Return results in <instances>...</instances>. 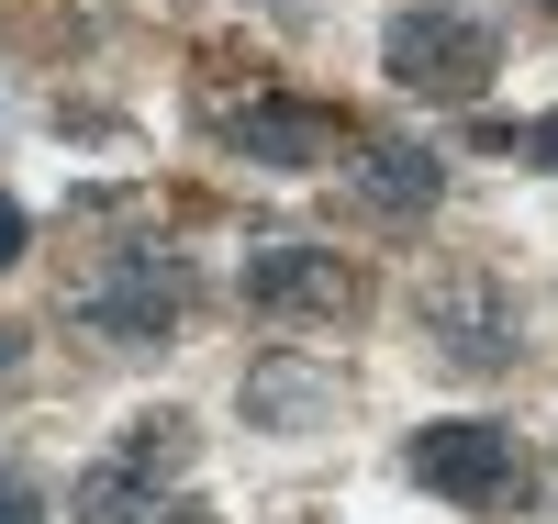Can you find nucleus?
I'll return each mask as SVG.
<instances>
[{
    "mask_svg": "<svg viewBox=\"0 0 558 524\" xmlns=\"http://www.w3.org/2000/svg\"><path fill=\"white\" fill-rule=\"evenodd\" d=\"M492 23L481 12H402L391 45H380V68L413 89V101H481V78H492Z\"/></svg>",
    "mask_w": 558,
    "mask_h": 524,
    "instance_id": "1",
    "label": "nucleus"
},
{
    "mask_svg": "<svg viewBox=\"0 0 558 524\" xmlns=\"http://www.w3.org/2000/svg\"><path fill=\"white\" fill-rule=\"evenodd\" d=\"M23 234H34V223H23V202H0V268L23 257Z\"/></svg>",
    "mask_w": 558,
    "mask_h": 524,
    "instance_id": "10",
    "label": "nucleus"
},
{
    "mask_svg": "<svg viewBox=\"0 0 558 524\" xmlns=\"http://www.w3.org/2000/svg\"><path fill=\"white\" fill-rule=\"evenodd\" d=\"M425 336H436V357H458V368H514L525 324H514V291H502V279L447 268L436 291H425Z\"/></svg>",
    "mask_w": 558,
    "mask_h": 524,
    "instance_id": "3",
    "label": "nucleus"
},
{
    "mask_svg": "<svg viewBox=\"0 0 558 524\" xmlns=\"http://www.w3.org/2000/svg\"><path fill=\"white\" fill-rule=\"evenodd\" d=\"M357 190H368L380 212H425L436 190H447V157H425V146H391V134H380V146H357Z\"/></svg>",
    "mask_w": 558,
    "mask_h": 524,
    "instance_id": "6",
    "label": "nucleus"
},
{
    "mask_svg": "<svg viewBox=\"0 0 558 524\" xmlns=\"http://www.w3.org/2000/svg\"><path fill=\"white\" fill-rule=\"evenodd\" d=\"M12 346H23V336H0V368H12Z\"/></svg>",
    "mask_w": 558,
    "mask_h": 524,
    "instance_id": "13",
    "label": "nucleus"
},
{
    "mask_svg": "<svg viewBox=\"0 0 558 524\" xmlns=\"http://www.w3.org/2000/svg\"><path fill=\"white\" fill-rule=\"evenodd\" d=\"M402 468L425 491H447V502H502L514 491V436H502V424H425V436L402 447Z\"/></svg>",
    "mask_w": 558,
    "mask_h": 524,
    "instance_id": "4",
    "label": "nucleus"
},
{
    "mask_svg": "<svg viewBox=\"0 0 558 524\" xmlns=\"http://www.w3.org/2000/svg\"><path fill=\"white\" fill-rule=\"evenodd\" d=\"M235 146L268 157V168H324V146H336V134H324L313 112H291V101H268V112H235Z\"/></svg>",
    "mask_w": 558,
    "mask_h": 524,
    "instance_id": "7",
    "label": "nucleus"
},
{
    "mask_svg": "<svg viewBox=\"0 0 558 524\" xmlns=\"http://www.w3.org/2000/svg\"><path fill=\"white\" fill-rule=\"evenodd\" d=\"M179 302H191V268H179L168 246H123V257L78 291V313L101 324L112 346H157L168 324H179Z\"/></svg>",
    "mask_w": 558,
    "mask_h": 524,
    "instance_id": "2",
    "label": "nucleus"
},
{
    "mask_svg": "<svg viewBox=\"0 0 558 524\" xmlns=\"http://www.w3.org/2000/svg\"><path fill=\"white\" fill-rule=\"evenodd\" d=\"M525 157H536V168H558V112H547V123H525Z\"/></svg>",
    "mask_w": 558,
    "mask_h": 524,
    "instance_id": "11",
    "label": "nucleus"
},
{
    "mask_svg": "<svg viewBox=\"0 0 558 524\" xmlns=\"http://www.w3.org/2000/svg\"><path fill=\"white\" fill-rule=\"evenodd\" d=\"M78 524H168L157 513V480H146V468H89V480H78Z\"/></svg>",
    "mask_w": 558,
    "mask_h": 524,
    "instance_id": "8",
    "label": "nucleus"
},
{
    "mask_svg": "<svg viewBox=\"0 0 558 524\" xmlns=\"http://www.w3.org/2000/svg\"><path fill=\"white\" fill-rule=\"evenodd\" d=\"M0 524H34V491L23 480H0Z\"/></svg>",
    "mask_w": 558,
    "mask_h": 524,
    "instance_id": "12",
    "label": "nucleus"
},
{
    "mask_svg": "<svg viewBox=\"0 0 558 524\" xmlns=\"http://www.w3.org/2000/svg\"><path fill=\"white\" fill-rule=\"evenodd\" d=\"M179 458H191V424H179V413H146V424H134V447H123V468H146V480H168Z\"/></svg>",
    "mask_w": 558,
    "mask_h": 524,
    "instance_id": "9",
    "label": "nucleus"
},
{
    "mask_svg": "<svg viewBox=\"0 0 558 524\" xmlns=\"http://www.w3.org/2000/svg\"><path fill=\"white\" fill-rule=\"evenodd\" d=\"M246 302L257 313H347L357 302V268L324 257V246H257L246 257Z\"/></svg>",
    "mask_w": 558,
    "mask_h": 524,
    "instance_id": "5",
    "label": "nucleus"
},
{
    "mask_svg": "<svg viewBox=\"0 0 558 524\" xmlns=\"http://www.w3.org/2000/svg\"><path fill=\"white\" fill-rule=\"evenodd\" d=\"M168 524H213V513H168Z\"/></svg>",
    "mask_w": 558,
    "mask_h": 524,
    "instance_id": "14",
    "label": "nucleus"
}]
</instances>
